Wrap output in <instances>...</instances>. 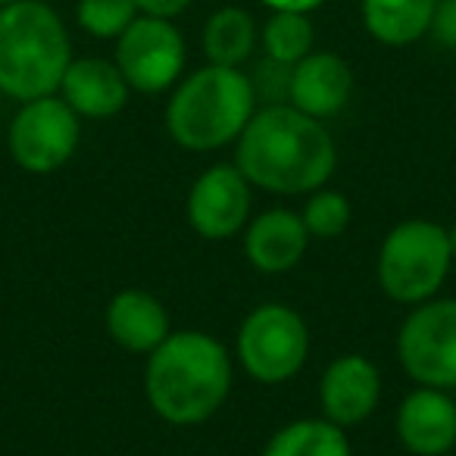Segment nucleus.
I'll return each mask as SVG.
<instances>
[{"mask_svg": "<svg viewBox=\"0 0 456 456\" xmlns=\"http://www.w3.org/2000/svg\"><path fill=\"white\" fill-rule=\"evenodd\" d=\"M256 113L254 82L244 69L200 66L172 88L166 103V132L194 153L235 144Z\"/></svg>", "mask_w": 456, "mask_h": 456, "instance_id": "obj_3", "label": "nucleus"}, {"mask_svg": "<svg viewBox=\"0 0 456 456\" xmlns=\"http://www.w3.org/2000/svg\"><path fill=\"white\" fill-rule=\"evenodd\" d=\"M260 45L269 60L294 66L316 45V28L310 22V13H273L260 28Z\"/></svg>", "mask_w": 456, "mask_h": 456, "instance_id": "obj_20", "label": "nucleus"}, {"mask_svg": "<svg viewBox=\"0 0 456 456\" xmlns=\"http://www.w3.org/2000/svg\"><path fill=\"white\" fill-rule=\"evenodd\" d=\"M394 435L412 456H444L456 447V400L441 387H416L397 406Z\"/></svg>", "mask_w": 456, "mask_h": 456, "instance_id": "obj_12", "label": "nucleus"}, {"mask_svg": "<svg viewBox=\"0 0 456 456\" xmlns=\"http://www.w3.org/2000/svg\"><path fill=\"white\" fill-rule=\"evenodd\" d=\"M138 16L141 13L134 0H78L76 4L78 28L101 41H116Z\"/></svg>", "mask_w": 456, "mask_h": 456, "instance_id": "obj_22", "label": "nucleus"}, {"mask_svg": "<svg viewBox=\"0 0 456 456\" xmlns=\"http://www.w3.org/2000/svg\"><path fill=\"white\" fill-rule=\"evenodd\" d=\"M362 26L379 45L406 47L435 26L437 0H362Z\"/></svg>", "mask_w": 456, "mask_h": 456, "instance_id": "obj_17", "label": "nucleus"}, {"mask_svg": "<svg viewBox=\"0 0 456 456\" xmlns=\"http://www.w3.org/2000/svg\"><path fill=\"white\" fill-rule=\"evenodd\" d=\"M103 325L122 350L141 356L153 354L172 335L166 306L141 288H126V291L113 294V300L103 310Z\"/></svg>", "mask_w": 456, "mask_h": 456, "instance_id": "obj_16", "label": "nucleus"}, {"mask_svg": "<svg viewBox=\"0 0 456 456\" xmlns=\"http://www.w3.org/2000/svg\"><path fill=\"white\" fill-rule=\"evenodd\" d=\"M10 4H20V0H0V7H10Z\"/></svg>", "mask_w": 456, "mask_h": 456, "instance_id": "obj_27", "label": "nucleus"}, {"mask_svg": "<svg viewBox=\"0 0 456 456\" xmlns=\"http://www.w3.org/2000/svg\"><path fill=\"white\" fill-rule=\"evenodd\" d=\"M72 63L66 22L45 0L0 7V94L16 103L57 94Z\"/></svg>", "mask_w": 456, "mask_h": 456, "instance_id": "obj_4", "label": "nucleus"}, {"mask_svg": "<svg viewBox=\"0 0 456 456\" xmlns=\"http://www.w3.org/2000/svg\"><path fill=\"white\" fill-rule=\"evenodd\" d=\"M254 184L235 163H216L194 178L188 191V222L203 241H228L250 222Z\"/></svg>", "mask_w": 456, "mask_h": 456, "instance_id": "obj_10", "label": "nucleus"}, {"mask_svg": "<svg viewBox=\"0 0 456 456\" xmlns=\"http://www.w3.org/2000/svg\"><path fill=\"white\" fill-rule=\"evenodd\" d=\"M235 166L269 194H313L338 169V147L325 122L291 103H266L235 141Z\"/></svg>", "mask_w": 456, "mask_h": 456, "instance_id": "obj_1", "label": "nucleus"}, {"mask_svg": "<svg viewBox=\"0 0 456 456\" xmlns=\"http://www.w3.org/2000/svg\"><path fill=\"white\" fill-rule=\"evenodd\" d=\"M235 354L241 369L260 385L291 381L310 356V325L288 304H260L238 329Z\"/></svg>", "mask_w": 456, "mask_h": 456, "instance_id": "obj_6", "label": "nucleus"}, {"mask_svg": "<svg viewBox=\"0 0 456 456\" xmlns=\"http://www.w3.org/2000/svg\"><path fill=\"white\" fill-rule=\"evenodd\" d=\"M397 360L419 387H456V297L425 300L397 331Z\"/></svg>", "mask_w": 456, "mask_h": 456, "instance_id": "obj_8", "label": "nucleus"}, {"mask_svg": "<svg viewBox=\"0 0 456 456\" xmlns=\"http://www.w3.org/2000/svg\"><path fill=\"white\" fill-rule=\"evenodd\" d=\"M57 94L76 110L78 119H113L126 110L132 88L116 60L72 57Z\"/></svg>", "mask_w": 456, "mask_h": 456, "instance_id": "obj_15", "label": "nucleus"}, {"mask_svg": "<svg viewBox=\"0 0 456 456\" xmlns=\"http://www.w3.org/2000/svg\"><path fill=\"white\" fill-rule=\"evenodd\" d=\"M450 266L453 250L447 228L431 219H403L381 241L375 273L387 297L416 306L441 291Z\"/></svg>", "mask_w": 456, "mask_h": 456, "instance_id": "obj_5", "label": "nucleus"}, {"mask_svg": "<svg viewBox=\"0 0 456 456\" xmlns=\"http://www.w3.org/2000/svg\"><path fill=\"white\" fill-rule=\"evenodd\" d=\"M447 235H450V250H453V263H456V222H453V228H447Z\"/></svg>", "mask_w": 456, "mask_h": 456, "instance_id": "obj_26", "label": "nucleus"}, {"mask_svg": "<svg viewBox=\"0 0 456 456\" xmlns=\"http://www.w3.org/2000/svg\"><path fill=\"white\" fill-rule=\"evenodd\" d=\"M263 456H354L347 428L329 422V419H297L279 428Z\"/></svg>", "mask_w": 456, "mask_h": 456, "instance_id": "obj_19", "label": "nucleus"}, {"mask_svg": "<svg viewBox=\"0 0 456 456\" xmlns=\"http://www.w3.org/2000/svg\"><path fill=\"white\" fill-rule=\"evenodd\" d=\"M431 35H435L444 47H453L456 51V0H437V13H435Z\"/></svg>", "mask_w": 456, "mask_h": 456, "instance_id": "obj_23", "label": "nucleus"}, {"mask_svg": "<svg viewBox=\"0 0 456 456\" xmlns=\"http://www.w3.org/2000/svg\"><path fill=\"white\" fill-rule=\"evenodd\" d=\"M300 219H304L310 238L331 241V238H341L350 228V222H354V207H350V200L341 194V191L325 184V188H319L310 194V200L304 203Z\"/></svg>", "mask_w": 456, "mask_h": 456, "instance_id": "obj_21", "label": "nucleus"}, {"mask_svg": "<svg viewBox=\"0 0 456 456\" xmlns=\"http://www.w3.org/2000/svg\"><path fill=\"white\" fill-rule=\"evenodd\" d=\"M350 94H354V69L341 53L310 51L291 66L288 103L313 119L325 122L338 116L347 107Z\"/></svg>", "mask_w": 456, "mask_h": 456, "instance_id": "obj_13", "label": "nucleus"}, {"mask_svg": "<svg viewBox=\"0 0 456 456\" xmlns=\"http://www.w3.org/2000/svg\"><path fill=\"white\" fill-rule=\"evenodd\" d=\"M244 235V256L254 269L266 275H281L304 260L310 248V232H306L300 213L285 207L263 209L260 216H250Z\"/></svg>", "mask_w": 456, "mask_h": 456, "instance_id": "obj_14", "label": "nucleus"}, {"mask_svg": "<svg viewBox=\"0 0 456 456\" xmlns=\"http://www.w3.org/2000/svg\"><path fill=\"white\" fill-rule=\"evenodd\" d=\"M381 400V375L369 356L344 354L329 362L319 381V410L329 422L350 428L366 422Z\"/></svg>", "mask_w": 456, "mask_h": 456, "instance_id": "obj_11", "label": "nucleus"}, {"mask_svg": "<svg viewBox=\"0 0 456 456\" xmlns=\"http://www.w3.org/2000/svg\"><path fill=\"white\" fill-rule=\"evenodd\" d=\"M188 47L172 20L138 16L116 38V66L138 94H163L182 82Z\"/></svg>", "mask_w": 456, "mask_h": 456, "instance_id": "obj_9", "label": "nucleus"}, {"mask_svg": "<svg viewBox=\"0 0 456 456\" xmlns=\"http://www.w3.org/2000/svg\"><path fill=\"white\" fill-rule=\"evenodd\" d=\"M141 16H157V20H175L194 0H134Z\"/></svg>", "mask_w": 456, "mask_h": 456, "instance_id": "obj_24", "label": "nucleus"}, {"mask_svg": "<svg viewBox=\"0 0 456 456\" xmlns=\"http://www.w3.org/2000/svg\"><path fill=\"white\" fill-rule=\"evenodd\" d=\"M232 356L207 331H172L144 366V397L163 422L188 428L213 419L232 391Z\"/></svg>", "mask_w": 456, "mask_h": 456, "instance_id": "obj_2", "label": "nucleus"}, {"mask_svg": "<svg viewBox=\"0 0 456 456\" xmlns=\"http://www.w3.org/2000/svg\"><path fill=\"white\" fill-rule=\"evenodd\" d=\"M263 7H269L273 13H313L325 4V0H260Z\"/></svg>", "mask_w": 456, "mask_h": 456, "instance_id": "obj_25", "label": "nucleus"}, {"mask_svg": "<svg viewBox=\"0 0 456 456\" xmlns=\"http://www.w3.org/2000/svg\"><path fill=\"white\" fill-rule=\"evenodd\" d=\"M203 53L213 66H232L241 69L250 57H254L256 45H260V28L256 20L241 7H222L203 26Z\"/></svg>", "mask_w": 456, "mask_h": 456, "instance_id": "obj_18", "label": "nucleus"}, {"mask_svg": "<svg viewBox=\"0 0 456 456\" xmlns=\"http://www.w3.org/2000/svg\"><path fill=\"white\" fill-rule=\"evenodd\" d=\"M82 119L60 94L20 103L7 132L10 157L32 175H51L63 169L78 151Z\"/></svg>", "mask_w": 456, "mask_h": 456, "instance_id": "obj_7", "label": "nucleus"}]
</instances>
